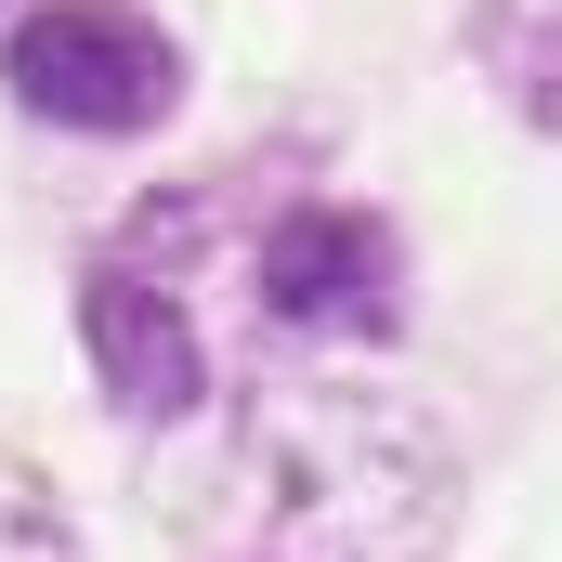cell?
Returning a JSON list of instances; mask_svg holds the SVG:
<instances>
[{
  "label": "cell",
  "mask_w": 562,
  "mask_h": 562,
  "mask_svg": "<svg viewBox=\"0 0 562 562\" xmlns=\"http://www.w3.org/2000/svg\"><path fill=\"white\" fill-rule=\"evenodd\" d=\"M484 66L537 132H562V0H484Z\"/></svg>",
  "instance_id": "cell-4"
},
{
  "label": "cell",
  "mask_w": 562,
  "mask_h": 562,
  "mask_svg": "<svg viewBox=\"0 0 562 562\" xmlns=\"http://www.w3.org/2000/svg\"><path fill=\"white\" fill-rule=\"evenodd\" d=\"M262 301L288 327H393V236L367 210H301L262 236Z\"/></svg>",
  "instance_id": "cell-3"
},
{
  "label": "cell",
  "mask_w": 562,
  "mask_h": 562,
  "mask_svg": "<svg viewBox=\"0 0 562 562\" xmlns=\"http://www.w3.org/2000/svg\"><path fill=\"white\" fill-rule=\"evenodd\" d=\"M0 562H79L66 510H53V484H40L26 458H0Z\"/></svg>",
  "instance_id": "cell-5"
},
{
  "label": "cell",
  "mask_w": 562,
  "mask_h": 562,
  "mask_svg": "<svg viewBox=\"0 0 562 562\" xmlns=\"http://www.w3.org/2000/svg\"><path fill=\"white\" fill-rule=\"evenodd\" d=\"M0 79H13V105L26 119H53V132H157L170 105H183V53L119 13V0H53V13H26L13 40H0Z\"/></svg>",
  "instance_id": "cell-1"
},
{
  "label": "cell",
  "mask_w": 562,
  "mask_h": 562,
  "mask_svg": "<svg viewBox=\"0 0 562 562\" xmlns=\"http://www.w3.org/2000/svg\"><path fill=\"white\" fill-rule=\"evenodd\" d=\"M79 327H92V380H105V406L119 419H183L196 393H210V353H196V327H183V301L144 276V262H105L92 301H79Z\"/></svg>",
  "instance_id": "cell-2"
}]
</instances>
